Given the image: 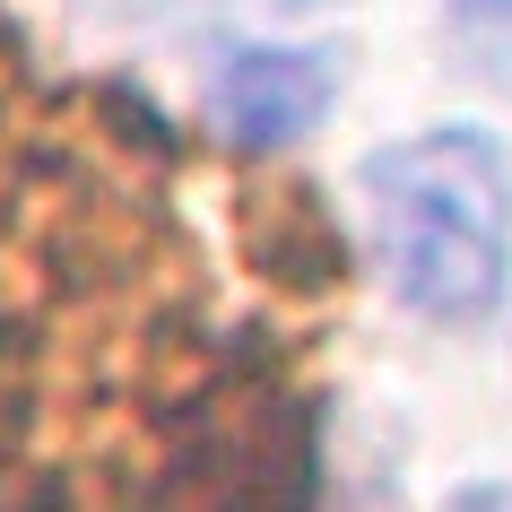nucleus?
I'll return each mask as SVG.
<instances>
[{"instance_id":"obj_4","label":"nucleus","mask_w":512,"mask_h":512,"mask_svg":"<svg viewBox=\"0 0 512 512\" xmlns=\"http://www.w3.org/2000/svg\"><path fill=\"white\" fill-rule=\"evenodd\" d=\"M217 9H270V18H313V9H348V0H217Z\"/></svg>"},{"instance_id":"obj_2","label":"nucleus","mask_w":512,"mask_h":512,"mask_svg":"<svg viewBox=\"0 0 512 512\" xmlns=\"http://www.w3.org/2000/svg\"><path fill=\"white\" fill-rule=\"evenodd\" d=\"M200 96L235 148H296L339 105V53H322V44H226L209 61Z\"/></svg>"},{"instance_id":"obj_1","label":"nucleus","mask_w":512,"mask_h":512,"mask_svg":"<svg viewBox=\"0 0 512 512\" xmlns=\"http://www.w3.org/2000/svg\"><path fill=\"white\" fill-rule=\"evenodd\" d=\"M391 296L434 330H478L512 296V157L478 122H434L356 165Z\"/></svg>"},{"instance_id":"obj_5","label":"nucleus","mask_w":512,"mask_h":512,"mask_svg":"<svg viewBox=\"0 0 512 512\" xmlns=\"http://www.w3.org/2000/svg\"><path fill=\"white\" fill-rule=\"evenodd\" d=\"M452 512H512V486H478V495H460Z\"/></svg>"},{"instance_id":"obj_3","label":"nucleus","mask_w":512,"mask_h":512,"mask_svg":"<svg viewBox=\"0 0 512 512\" xmlns=\"http://www.w3.org/2000/svg\"><path fill=\"white\" fill-rule=\"evenodd\" d=\"M452 44L460 70H478L486 87L512 96V0H452Z\"/></svg>"}]
</instances>
